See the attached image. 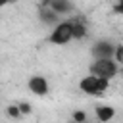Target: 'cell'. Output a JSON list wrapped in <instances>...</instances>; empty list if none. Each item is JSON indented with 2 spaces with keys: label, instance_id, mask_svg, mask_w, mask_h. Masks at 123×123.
I'll list each match as a JSON object with an SVG mask.
<instances>
[{
  "label": "cell",
  "instance_id": "6da1fadb",
  "mask_svg": "<svg viewBox=\"0 0 123 123\" xmlns=\"http://www.w3.org/2000/svg\"><path fill=\"white\" fill-rule=\"evenodd\" d=\"M110 85H111V81H108L104 77H98V75H92V73L83 75L77 83L79 90L88 94V96H104L110 90Z\"/></svg>",
  "mask_w": 123,
  "mask_h": 123
},
{
  "label": "cell",
  "instance_id": "7a4b0ae2",
  "mask_svg": "<svg viewBox=\"0 0 123 123\" xmlns=\"http://www.w3.org/2000/svg\"><path fill=\"white\" fill-rule=\"evenodd\" d=\"M71 40H73V23H71L69 17L56 23L52 27V31L48 33V37H46V42L54 44V46H65Z\"/></svg>",
  "mask_w": 123,
  "mask_h": 123
},
{
  "label": "cell",
  "instance_id": "3957f363",
  "mask_svg": "<svg viewBox=\"0 0 123 123\" xmlns=\"http://www.w3.org/2000/svg\"><path fill=\"white\" fill-rule=\"evenodd\" d=\"M119 71H121V67L115 63L113 58H92V62L88 63V73L104 77L108 81L115 79L119 75Z\"/></svg>",
  "mask_w": 123,
  "mask_h": 123
},
{
  "label": "cell",
  "instance_id": "277c9868",
  "mask_svg": "<svg viewBox=\"0 0 123 123\" xmlns=\"http://www.w3.org/2000/svg\"><path fill=\"white\" fill-rule=\"evenodd\" d=\"M38 6L52 10V12L58 13L60 17H63V15H65V17H71V15L77 13V4H75L73 0H40Z\"/></svg>",
  "mask_w": 123,
  "mask_h": 123
},
{
  "label": "cell",
  "instance_id": "5b68a950",
  "mask_svg": "<svg viewBox=\"0 0 123 123\" xmlns=\"http://www.w3.org/2000/svg\"><path fill=\"white\" fill-rule=\"evenodd\" d=\"M27 86L35 96H46L50 92V81L44 75H31L27 81Z\"/></svg>",
  "mask_w": 123,
  "mask_h": 123
},
{
  "label": "cell",
  "instance_id": "8992f818",
  "mask_svg": "<svg viewBox=\"0 0 123 123\" xmlns=\"http://www.w3.org/2000/svg\"><path fill=\"white\" fill-rule=\"evenodd\" d=\"M113 50H115V44L108 38H100L90 46L92 58H113Z\"/></svg>",
  "mask_w": 123,
  "mask_h": 123
},
{
  "label": "cell",
  "instance_id": "52a82bcc",
  "mask_svg": "<svg viewBox=\"0 0 123 123\" xmlns=\"http://www.w3.org/2000/svg\"><path fill=\"white\" fill-rule=\"evenodd\" d=\"M92 115H94V121H98V123H111L115 119L117 111L111 104H96L92 110Z\"/></svg>",
  "mask_w": 123,
  "mask_h": 123
},
{
  "label": "cell",
  "instance_id": "ba28073f",
  "mask_svg": "<svg viewBox=\"0 0 123 123\" xmlns=\"http://www.w3.org/2000/svg\"><path fill=\"white\" fill-rule=\"evenodd\" d=\"M37 19H38L42 25H46V27H54L56 23L62 21V17H60L58 13H54L52 10L42 8V6H38V10H37Z\"/></svg>",
  "mask_w": 123,
  "mask_h": 123
},
{
  "label": "cell",
  "instance_id": "9c48e42d",
  "mask_svg": "<svg viewBox=\"0 0 123 123\" xmlns=\"http://www.w3.org/2000/svg\"><path fill=\"white\" fill-rule=\"evenodd\" d=\"M71 121H79V123H88V113L85 110H75L71 113Z\"/></svg>",
  "mask_w": 123,
  "mask_h": 123
},
{
  "label": "cell",
  "instance_id": "30bf717a",
  "mask_svg": "<svg viewBox=\"0 0 123 123\" xmlns=\"http://www.w3.org/2000/svg\"><path fill=\"white\" fill-rule=\"evenodd\" d=\"M113 60H115V63L123 69V42L115 44V50H113Z\"/></svg>",
  "mask_w": 123,
  "mask_h": 123
},
{
  "label": "cell",
  "instance_id": "8fae6325",
  "mask_svg": "<svg viewBox=\"0 0 123 123\" xmlns=\"http://www.w3.org/2000/svg\"><path fill=\"white\" fill-rule=\"evenodd\" d=\"M6 113H8V117H12V119H19V117H21V111H19L17 104H10V106L6 108Z\"/></svg>",
  "mask_w": 123,
  "mask_h": 123
},
{
  "label": "cell",
  "instance_id": "7c38bea8",
  "mask_svg": "<svg viewBox=\"0 0 123 123\" xmlns=\"http://www.w3.org/2000/svg\"><path fill=\"white\" fill-rule=\"evenodd\" d=\"M113 13L115 15H123V0H113Z\"/></svg>",
  "mask_w": 123,
  "mask_h": 123
},
{
  "label": "cell",
  "instance_id": "4fadbf2b",
  "mask_svg": "<svg viewBox=\"0 0 123 123\" xmlns=\"http://www.w3.org/2000/svg\"><path fill=\"white\" fill-rule=\"evenodd\" d=\"M17 108H19V111H21V115H27V113H31V104H27V102H19L17 104Z\"/></svg>",
  "mask_w": 123,
  "mask_h": 123
},
{
  "label": "cell",
  "instance_id": "5bb4252c",
  "mask_svg": "<svg viewBox=\"0 0 123 123\" xmlns=\"http://www.w3.org/2000/svg\"><path fill=\"white\" fill-rule=\"evenodd\" d=\"M119 75H121V77H123V69H121V71H119Z\"/></svg>",
  "mask_w": 123,
  "mask_h": 123
},
{
  "label": "cell",
  "instance_id": "9a60e30c",
  "mask_svg": "<svg viewBox=\"0 0 123 123\" xmlns=\"http://www.w3.org/2000/svg\"><path fill=\"white\" fill-rule=\"evenodd\" d=\"M69 123H79V121H69Z\"/></svg>",
  "mask_w": 123,
  "mask_h": 123
}]
</instances>
